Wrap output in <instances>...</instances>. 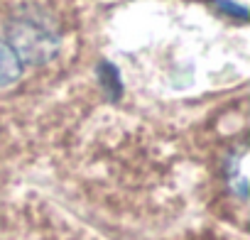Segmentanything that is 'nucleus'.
<instances>
[{"label":"nucleus","mask_w":250,"mask_h":240,"mask_svg":"<svg viewBox=\"0 0 250 240\" xmlns=\"http://www.w3.org/2000/svg\"><path fill=\"white\" fill-rule=\"evenodd\" d=\"M83 0H0V145L69 118L88 54Z\"/></svg>","instance_id":"obj_1"},{"label":"nucleus","mask_w":250,"mask_h":240,"mask_svg":"<svg viewBox=\"0 0 250 240\" xmlns=\"http://www.w3.org/2000/svg\"><path fill=\"white\" fill-rule=\"evenodd\" d=\"M0 240H101L52 201L27 194L0 201Z\"/></svg>","instance_id":"obj_2"},{"label":"nucleus","mask_w":250,"mask_h":240,"mask_svg":"<svg viewBox=\"0 0 250 240\" xmlns=\"http://www.w3.org/2000/svg\"><path fill=\"white\" fill-rule=\"evenodd\" d=\"M245 160H248V140H245V133H240L221 152V157L216 160V172H213L221 201H223V206H228L226 216L240 230H245V213H248Z\"/></svg>","instance_id":"obj_3"},{"label":"nucleus","mask_w":250,"mask_h":240,"mask_svg":"<svg viewBox=\"0 0 250 240\" xmlns=\"http://www.w3.org/2000/svg\"><path fill=\"white\" fill-rule=\"evenodd\" d=\"M167 240H245V238L233 235L230 230L218 228V225H196V228H187Z\"/></svg>","instance_id":"obj_4"}]
</instances>
